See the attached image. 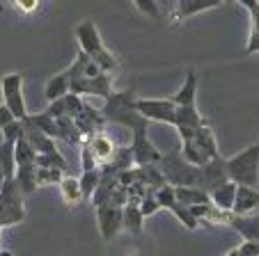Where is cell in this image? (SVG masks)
<instances>
[{"instance_id":"obj_10","label":"cell","mask_w":259,"mask_h":256,"mask_svg":"<svg viewBox=\"0 0 259 256\" xmlns=\"http://www.w3.org/2000/svg\"><path fill=\"white\" fill-rule=\"evenodd\" d=\"M103 124H106V119H103L101 110H94V108H90L88 103L83 106L80 115L76 117V119H73V126H76V128H78V133L85 137V142H88L92 135L101 133Z\"/></svg>"},{"instance_id":"obj_31","label":"cell","mask_w":259,"mask_h":256,"mask_svg":"<svg viewBox=\"0 0 259 256\" xmlns=\"http://www.w3.org/2000/svg\"><path fill=\"white\" fill-rule=\"evenodd\" d=\"M154 199H156V203L161 208H165V211H170L172 206L177 203V197H175V188L172 185H163V188H158L156 192H154Z\"/></svg>"},{"instance_id":"obj_14","label":"cell","mask_w":259,"mask_h":256,"mask_svg":"<svg viewBox=\"0 0 259 256\" xmlns=\"http://www.w3.org/2000/svg\"><path fill=\"white\" fill-rule=\"evenodd\" d=\"M220 3L218 0H181L177 3V10H175V16L179 21H186L195 14H202V12H209V10H215Z\"/></svg>"},{"instance_id":"obj_37","label":"cell","mask_w":259,"mask_h":256,"mask_svg":"<svg viewBox=\"0 0 259 256\" xmlns=\"http://www.w3.org/2000/svg\"><path fill=\"white\" fill-rule=\"evenodd\" d=\"M239 249V256H259V242H245L241 247H236Z\"/></svg>"},{"instance_id":"obj_17","label":"cell","mask_w":259,"mask_h":256,"mask_svg":"<svg viewBox=\"0 0 259 256\" xmlns=\"http://www.w3.org/2000/svg\"><path fill=\"white\" fill-rule=\"evenodd\" d=\"M195 96H197V76L195 71H188L186 78H184V85L172 96V101H175L177 108H191L195 106Z\"/></svg>"},{"instance_id":"obj_36","label":"cell","mask_w":259,"mask_h":256,"mask_svg":"<svg viewBox=\"0 0 259 256\" xmlns=\"http://www.w3.org/2000/svg\"><path fill=\"white\" fill-rule=\"evenodd\" d=\"M14 7H16L19 12H25V14H32V12L39 10V3H37V0H16Z\"/></svg>"},{"instance_id":"obj_2","label":"cell","mask_w":259,"mask_h":256,"mask_svg":"<svg viewBox=\"0 0 259 256\" xmlns=\"http://www.w3.org/2000/svg\"><path fill=\"white\" fill-rule=\"evenodd\" d=\"M76 39H78L80 53H85L103 73H110L117 69V58H115L110 50L106 48L101 34H99V28L92 23V21H83V23L76 25Z\"/></svg>"},{"instance_id":"obj_32","label":"cell","mask_w":259,"mask_h":256,"mask_svg":"<svg viewBox=\"0 0 259 256\" xmlns=\"http://www.w3.org/2000/svg\"><path fill=\"white\" fill-rule=\"evenodd\" d=\"M3 142H12V144H16V142L23 137V121H12L7 128H3Z\"/></svg>"},{"instance_id":"obj_3","label":"cell","mask_w":259,"mask_h":256,"mask_svg":"<svg viewBox=\"0 0 259 256\" xmlns=\"http://www.w3.org/2000/svg\"><path fill=\"white\" fill-rule=\"evenodd\" d=\"M158 169H161L163 179L172 188H200L202 190V174L200 167H193L184 160L179 149L170 151V153L161 156L158 160Z\"/></svg>"},{"instance_id":"obj_24","label":"cell","mask_w":259,"mask_h":256,"mask_svg":"<svg viewBox=\"0 0 259 256\" xmlns=\"http://www.w3.org/2000/svg\"><path fill=\"white\" fill-rule=\"evenodd\" d=\"M142 213L138 206H124L122 208V227L126 229L128 233H142Z\"/></svg>"},{"instance_id":"obj_11","label":"cell","mask_w":259,"mask_h":256,"mask_svg":"<svg viewBox=\"0 0 259 256\" xmlns=\"http://www.w3.org/2000/svg\"><path fill=\"white\" fill-rule=\"evenodd\" d=\"M97 220H99V231H101L103 240H110L117 236L122 229V208L115 206H97Z\"/></svg>"},{"instance_id":"obj_41","label":"cell","mask_w":259,"mask_h":256,"mask_svg":"<svg viewBox=\"0 0 259 256\" xmlns=\"http://www.w3.org/2000/svg\"><path fill=\"white\" fill-rule=\"evenodd\" d=\"M0 256H12V251H7V249H0Z\"/></svg>"},{"instance_id":"obj_18","label":"cell","mask_w":259,"mask_h":256,"mask_svg":"<svg viewBox=\"0 0 259 256\" xmlns=\"http://www.w3.org/2000/svg\"><path fill=\"white\" fill-rule=\"evenodd\" d=\"M230 227H234L245 242H259V211L248 218H232Z\"/></svg>"},{"instance_id":"obj_25","label":"cell","mask_w":259,"mask_h":256,"mask_svg":"<svg viewBox=\"0 0 259 256\" xmlns=\"http://www.w3.org/2000/svg\"><path fill=\"white\" fill-rule=\"evenodd\" d=\"M181 156H184V160H186L188 165H193V167H204V165L211 160L193 140L184 142V146H181Z\"/></svg>"},{"instance_id":"obj_33","label":"cell","mask_w":259,"mask_h":256,"mask_svg":"<svg viewBox=\"0 0 259 256\" xmlns=\"http://www.w3.org/2000/svg\"><path fill=\"white\" fill-rule=\"evenodd\" d=\"M138 208H140L142 218H152L154 213H158V211H161V206H158V203H156V199H154V192H149V194H147V197L140 201V206H138Z\"/></svg>"},{"instance_id":"obj_7","label":"cell","mask_w":259,"mask_h":256,"mask_svg":"<svg viewBox=\"0 0 259 256\" xmlns=\"http://www.w3.org/2000/svg\"><path fill=\"white\" fill-rule=\"evenodd\" d=\"M133 110L147 121H158V124L175 126L177 106L172 98H136Z\"/></svg>"},{"instance_id":"obj_29","label":"cell","mask_w":259,"mask_h":256,"mask_svg":"<svg viewBox=\"0 0 259 256\" xmlns=\"http://www.w3.org/2000/svg\"><path fill=\"white\" fill-rule=\"evenodd\" d=\"M34 158H37L34 149L28 144V140H25V137H21V140L16 142V146H14L16 167H23V165H34Z\"/></svg>"},{"instance_id":"obj_30","label":"cell","mask_w":259,"mask_h":256,"mask_svg":"<svg viewBox=\"0 0 259 256\" xmlns=\"http://www.w3.org/2000/svg\"><path fill=\"white\" fill-rule=\"evenodd\" d=\"M170 213H172V215H175V218L179 220V222L184 224V227H186V229H191V231H193V229H197V227H200V224H197V220L193 218L191 208H188V206H181L179 201H177L175 206L170 208Z\"/></svg>"},{"instance_id":"obj_22","label":"cell","mask_w":259,"mask_h":256,"mask_svg":"<svg viewBox=\"0 0 259 256\" xmlns=\"http://www.w3.org/2000/svg\"><path fill=\"white\" fill-rule=\"evenodd\" d=\"M175 197L181 206H202V203H211L209 194L200 188H175Z\"/></svg>"},{"instance_id":"obj_15","label":"cell","mask_w":259,"mask_h":256,"mask_svg":"<svg viewBox=\"0 0 259 256\" xmlns=\"http://www.w3.org/2000/svg\"><path fill=\"white\" fill-rule=\"evenodd\" d=\"M69 89H71V78H69L67 69H64V71L55 73L53 78L46 80L44 94H46V98H49V103H53V101H60L62 96H67Z\"/></svg>"},{"instance_id":"obj_5","label":"cell","mask_w":259,"mask_h":256,"mask_svg":"<svg viewBox=\"0 0 259 256\" xmlns=\"http://www.w3.org/2000/svg\"><path fill=\"white\" fill-rule=\"evenodd\" d=\"M23 220H25L23 192L14 183V179H10L0 190V229L21 224Z\"/></svg>"},{"instance_id":"obj_42","label":"cell","mask_w":259,"mask_h":256,"mask_svg":"<svg viewBox=\"0 0 259 256\" xmlns=\"http://www.w3.org/2000/svg\"><path fill=\"white\" fill-rule=\"evenodd\" d=\"M0 245H3V229H0ZM0 249H3V247H0Z\"/></svg>"},{"instance_id":"obj_39","label":"cell","mask_w":259,"mask_h":256,"mask_svg":"<svg viewBox=\"0 0 259 256\" xmlns=\"http://www.w3.org/2000/svg\"><path fill=\"white\" fill-rule=\"evenodd\" d=\"M7 181H10V179H7V174H5V169L0 167V190H3V185H5V183H7Z\"/></svg>"},{"instance_id":"obj_4","label":"cell","mask_w":259,"mask_h":256,"mask_svg":"<svg viewBox=\"0 0 259 256\" xmlns=\"http://www.w3.org/2000/svg\"><path fill=\"white\" fill-rule=\"evenodd\" d=\"M225 169H227V179L232 183L245 185V188H257L259 185V142L239 151L232 158H225Z\"/></svg>"},{"instance_id":"obj_6","label":"cell","mask_w":259,"mask_h":256,"mask_svg":"<svg viewBox=\"0 0 259 256\" xmlns=\"http://www.w3.org/2000/svg\"><path fill=\"white\" fill-rule=\"evenodd\" d=\"M0 92L5 103L3 106L14 115L16 121H23L28 117V106H25L23 98V76L21 73H7V76L0 78Z\"/></svg>"},{"instance_id":"obj_1","label":"cell","mask_w":259,"mask_h":256,"mask_svg":"<svg viewBox=\"0 0 259 256\" xmlns=\"http://www.w3.org/2000/svg\"><path fill=\"white\" fill-rule=\"evenodd\" d=\"M133 92H113V96L106 101L101 115L106 121L113 124H122L128 126L133 131V142H131V153H133V163L136 167H145V165H158L161 160V151L154 146V142L149 140L147 131H149V121L142 119L136 110H133Z\"/></svg>"},{"instance_id":"obj_20","label":"cell","mask_w":259,"mask_h":256,"mask_svg":"<svg viewBox=\"0 0 259 256\" xmlns=\"http://www.w3.org/2000/svg\"><path fill=\"white\" fill-rule=\"evenodd\" d=\"M193 142H195L197 146H200L202 151H204L206 156H209L211 160L213 158H220V151H218V142H215V135L213 131H211L209 126H202V128H197L195 131V137H193Z\"/></svg>"},{"instance_id":"obj_35","label":"cell","mask_w":259,"mask_h":256,"mask_svg":"<svg viewBox=\"0 0 259 256\" xmlns=\"http://www.w3.org/2000/svg\"><path fill=\"white\" fill-rule=\"evenodd\" d=\"M80 167H83V172H94V169H99L97 160H94V156L90 153L88 146H80Z\"/></svg>"},{"instance_id":"obj_13","label":"cell","mask_w":259,"mask_h":256,"mask_svg":"<svg viewBox=\"0 0 259 256\" xmlns=\"http://www.w3.org/2000/svg\"><path fill=\"white\" fill-rule=\"evenodd\" d=\"M85 146H88L90 153L94 156V160H97L99 167L108 165L110 160L115 158V153H117V146H115V142L110 140L106 133H97V135H92L88 142H85Z\"/></svg>"},{"instance_id":"obj_27","label":"cell","mask_w":259,"mask_h":256,"mask_svg":"<svg viewBox=\"0 0 259 256\" xmlns=\"http://www.w3.org/2000/svg\"><path fill=\"white\" fill-rule=\"evenodd\" d=\"M78 183H80V192H83V201H90L92 194L97 192L99 183H101V174H99V169H94V172H83V176L78 179Z\"/></svg>"},{"instance_id":"obj_21","label":"cell","mask_w":259,"mask_h":256,"mask_svg":"<svg viewBox=\"0 0 259 256\" xmlns=\"http://www.w3.org/2000/svg\"><path fill=\"white\" fill-rule=\"evenodd\" d=\"M60 194H62L64 203L67 206H78L80 201H83V192H80V183L76 176H62V181H60Z\"/></svg>"},{"instance_id":"obj_16","label":"cell","mask_w":259,"mask_h":256,"mask_svg":"<svg viewBox=\"0 0 259 256\" xmlns=\"http://www.w3.org/2000/svg\"><path fill=\"white\" fill-rule=\"evenodd\" d=\"M234 197H236V183H232V181H227V183H223L220 188H215L213 192H209L211 206H215L218 211H225V213H232V208H234Z\"/></svg>"},{"instance_id":"obj_38","label":"cell","mask_w":259,"mask_h":256,"mask_svg":"<svg viewBox=\"0 0 259 256\" xmlns=\"http://www.w3.org/2000/svg\"><path fill=\"white\" fill-rule=\"evenodd\" d=\"M12 121H16V119H14V115H12V112L7 110L5 106H0V131H3V128H7V126H10Z\"/></svg>"},{"instance_id":"obj_28","label":"cell","mask_w":259,"mask_h":256,"mask_svg":"<svg viewBox=\"0 0 259 256\" xmlns=\"http://www.w3.org/2000/svg\"><path fill=\"white\" fill-rule=\"evenodd\" d=\"M14 146L12 142H0V167L5 169L7 179H14L16 160H14Z\"/></svg>"},{"instance_id":"obj_26","label":"cell","mask_w":259,"mask_h":256,"mask_svg":"<svg viewBox=\"0 0 259 256\" xmlns=\"http://www.w3.org/2000/svg\"><path fill=\"white\" fill-rule=\"evenodd\" d=\"M64 172L55 167H34V183L37 188H44V185H58L62 181Z\"/></svg>"},{"instance_id":"obj_9","label":"cell","mask_w":259,"mask_h":256,"mask_svg":"<svg viewBox=\"0 0 259 256\" xmlns=\"http://www.w3.org/2000/svg\"><path fill=\"white\" fill-rule=\"evenodd\" d=\"M200 174H202V190H204L206 194L213 192L215 188H220L223 183H227V169H225V158L220 156V158H213L209 160V163L204 165V167H200Z\"/></svg>"},{"instance_id":"obj_34","label":"cell","mask_w":259,"mask_h":256,"mask_svg":"<svg viewBox=\"0 0 259 256\" xmlns=\"http://www.w3.org/2000/svg\"><path fill=\"white\" fill-rule=\"evenodd\" d=\"M136 7L142 12V14L152 16V19H158V16H161V10H158V5L154 0H136Z\"/></svg>"},{"instance_id":"obj_23","label":"cell","mask_w":259,"mask_h":256,"mask_svg":"<svg viewBox=\"0 0 259 256\" xmlns=\"http://www.w3.org/2000/svg\"><path fill=\"white\" fill-rule=\"evenodd\" d=\"M14 183L19 185V190L23 194L34 192V190H37V183H34V165H23V167H16Z\"/></svg>"},{"instance_id":"obj_12","label":"cell","mask_w":259,"mask_h":256,"mask_svg":"<svg viewBox=\"0 0 259 256\" xmlns=\"http://www.w3.org/2000/svg\"><path fill=\"white\" fill-rule=\"evenodd\" d=\"M259 211V190L257 188H245V185H236V197L232 215L234 218H248L252 213Z\"/></svg>"},{"instance_id":"obj_8","label":"cell","mask_w":259,"mask_h":256,"mask_svg":"<svg viewBox=\"0 0 259 256\" xmlns=\"http://www.w3.org/2000/svg\"><path fill=\"white\" fill-rule=\"evenodd\" d=\"M71 94L76 96H83V94H97V96L108 98L113 96V80H110V73H99L97 78H90V80H76L71 82Z\"/></svg>"},{"instance_id":"obj_19","label":"cell","mask_w":259,"mask_h":256,"mask_svg":"<svg viewBox=\"0 0 259 256\" xmlns=\"http://www.w3.org/2000/svg\"><path fill=\"white\" fill-rule=\"evenodd\" d=\"M23 121H28L30 126H34L39 133H44L51 140H58V121L49 115V112H39V115H28Z\"/></svg>"},{"instance_id":"obj_40","label":"cell","mask_w":259,"mask_h":256,"mask_svg":"<svg viewBox=\"0 0 259 256\" xmlns=\"http://www.w3.org/2000/svg\"><path fill=\"white\" fill-rule=\"evenodd\" d=\"M225 256H239V249H236V247H234V249H230Z\"/></svg>"}]
</instances>
